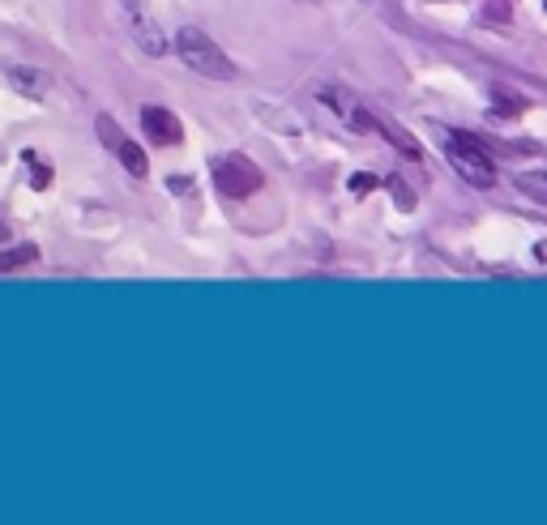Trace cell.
<instances>
[{
    "label": "cell",
    "mask_w": 547,
    "mask_h": 525,
    "mask_svg": "<svg viewBox=\"0 0 547 525\" xmlns=\"http://www.w3.org/2000/svg\"><path fill=\"white\" fill-rule=\"evenodd\" d=\"M4 81L26 98H47L52 95V78H47L43 69H35V64H9V69H4Z\"/></svg>",
    "instance_id": "cell-8"
},
{
    "label": "cell",
    "mask_w": 547,
    "mask_h": 525,
    "mask_svg": "<svg viewBox=\"0 0 547 525\" xmlns=\"http://www.w3.org/2000/svg\"><path fill=\"white\" fill-rule=\"evenodd\" d=\"M445 158H450V167L467 184H475V188H492L496 184V167H492V158L470 141V137L462 133H445Z\"/></svg>",
    "instance_id": "cell-2"
},
{
    "label": "cell",
    "mask_w": 547,
    "mask_h": 525,
    "mask_svg": "<svg viewBox=\"0 0 547 525\" xmlns=\"http://www.w3.org/2000/svg\"><path fill=\"white\" fill-rule=\"evenodd\" d=\"M215 184L223 196H235V201H244V196H253L261 188V171H257L248 158L240 154H227L215 162Z\"/></svg>",
    "instance_id": "cell-4"
},
{
    "label": "cell",
    "mask_w": 547,
    "mask_h": 525,
    "mask_svg": "<svg viewBox=\"0 0 547 525\" xmlns=\"http://www.w3.org/2000/svg\"><path fill=\"white\" fill-rule=\"evenodd\" d=\"M26 261H35V248H30V244H26V248H9V253H0V273L18 270V265H26Z\"/></svg>",
    "instance_id": "cell-10"
},
{
    "label": "cell",
    "mask_w": 547,
    "mask_h": 525,
    "mask_svg": "<svg viewBox=\"0 0 547 525\" xmlns=\"http://www.w3.org/2000/svg\"><path fill=\"white\" fill-rule=\"evenodd\" d=\"M172 47H176V56L189 64V73H201V78H210V81L235 78V60L227 56L206 30H197V26H180Z\"/></svg>",
    "instance_id": "cell-1"
},
{
    "label": "cell",
    "mask_w": 547,
    "mask_h": 525,
    "mask_svg": "<svg viewBox=\"0 0 547 525\" xmlns=\"http://www.w3.org/2000/svg\"><path fill=\"white\" fill-rule=\"evenodd\" d=\"M316 98L330 107V116H338L351 133H376V116H368V107L355 95H347L342 86H316Z\"/></svg>",
    "instance_id": "cell-5"
},
{
    "label": "cell",
    "mask_w": 547,
    "mask_h": 525,
    "mask_svg": "<svg viewBox=\"0 0 547 525\" xmlns=\"http://www.w3.org/2000/svg\"><path fill=\"white\" fill-rule=\"evenodd\" d=\"M120 13H124V26H129L133 43L146 56H163V52H167V39H163V30H158L155 13H150L141 0H120Z\"/></svg>",
    "instance_id": "cell-6"
},
{
    "label": "cell",
    "mask_w": 547,
    "mask_h": 525,
    "mask_svg": "<svg viewBox=\"0 0 547 525\" xmlns=\"http://www.w3.org/2000/svg\"><path fill=\"white\" fill-rule=\"evenodd\" d=\"M376 133H385V137H390V141H393V146H398V150H402L407 158H419V154H424V150L415 146V137H410L407 129H398V124H390V120H376Z\"/></svg>",
    "instance_id": "cell-9"
},
{
    "label": "cell",
    "mask_w": 547,
    "mask_h": 525,
    "mask_svg": "<svg viewBox=\"0 0 547 525\" xmlns=\"http://www.w3.org/2000/svg\"><path fill=\"white\" fill-rule=\"evenodd\" d=\"M95 133H98V141H103V150L116 158V162H120V167H124L129 175H133V179H146V175H150L146 150H141L137 141H129V133H124L116 120L107 116V112H103V116H95Z\"/></svg>",
    "instance_id": "cell-3"
},
{
    "label": "cell",
    "mask_w": 547,
    "mask_h": 525,
    "mask_svg": "<svg viewBox=\"0 0 547 525\" xmlns=\"http://www.w3.org/2000/svg\"><path fill=\"white\" fill-rule=\"evenodd\" d=\"M141 129H146V137L155 141V146H180L184 141V124H180L167 107H141Z\"/></svg>",
    "instance_id": "cell-7"
}]
</instances>
